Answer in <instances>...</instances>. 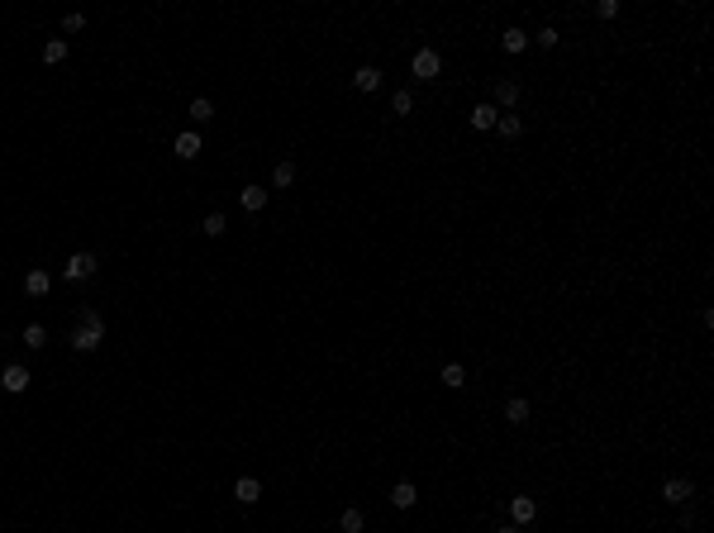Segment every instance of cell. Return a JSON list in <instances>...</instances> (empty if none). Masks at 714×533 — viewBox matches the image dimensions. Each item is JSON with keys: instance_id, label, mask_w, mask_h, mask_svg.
I'll list each match as a JSON object with an SVG mask.
<instances>
[{"instance_id": "cell-1", "label": "cell", "mask_w": 714, "mask_h": 533, "mask_svg": "<svg viewBox=\"0 0 714 533\" xmlns=\"http://www.w3.org/2000/svg\"><path fill=\"white\" fill-rule=\"evenodd\" d=\"M101 343H105V320L96 310H81V329H72V347L77 352H96Z\"/></svg>"}, {"instance_id": "cell-2", "label": "cell", "mask_w": 714, "mask_h": 533, "mask_svg": "<svg viewBox=\"0 0 714 533\" xmlns=\"http://www.w3.org/2000/svg\"><path fill=\"white\" fill-rule=\"evenodd\" d=\"M96 266H101V262H96V253H72V257L62 262V276H67V281H91Z\"/></svg>"}, {"instance_id": "cell-3", "label": "cell", "mask_w": 714, "mask_h": 533, "mask_svg": "<svg viewBox=\"0 0 714 533\" xmlns=\"http://www.w3.org/2000/svg\"><path fill=\"white\" fill-rule=\"evenodd\" d=\"M410 72L419 81H438V72H443V57L433 53V48H419V53L410 57Z\"/></svg>"}, {"instance_id": "cell-4", "label": "cell", "mask_w": 714, "mask_h": 533, "mask_svg": "<svg viewBox=\"0 0 714 533\" xmlns=\"http://www.w3.org/2000/svg\"><path fill=\"white\" fill-rule=\"evenodd\" d=\"M690 495H695V486L681 476H671V481H662V500L667 505H690Z\"/></svg>"}, {"instance_id": "cell-5", "label": "cell", "mask_w": 714, "mask_h": 533, "mask_svg": "<svg viewBox=\"0 0 714 533\" xmlns=\"http://www.w3.org/2000/svg\"><path fill=\"white\" fill-rule=\"evenodd\" d=\"M510 519H514L519 529H524V524H533V519H538V505H533V495H514V500H510Z\"/></svg>"}, {"instance_id": "cell-6", "label": "cell", "mask_w": 714, "mask_h": 533, "mask_svg": "<svg viewBox=\"0 0 714 533\" xmlns=\"http://www.w3.org/2000/svg\"><path fill=\"white\" fill-rule=\"evenodd\" d=\"M29 381H34V376H29L24 367H5V372H0V386H5L10 396H24V391H29Z\"/></svg>"}, {"instance_id": "cell-7", "label": "cell", "mask_w": 714, "mask_h": 533, "mask_svg": "<svg viewBox=\"0 0 714 533\" xmlns=\"http://www.w3.org/2000/svg\"><path fill=\"white\" fill-rule=\"evenodd\" d=\"M234 500H238V505H258V500H262V481H258V476H243L234 486Z\"/></svg>"}, {"instance_id": "cell-8", "label": "cell", "mask_w": 714, "mask_h": 533, "mask_svg": "<svg viewBox=\"0 0 714 533\" xmlns=\"http://www.w3.org/2000/svg\"><path fill=\"white\" fill-rule=\"evenodd\" d=\"M415 500H419L415 481H396V486H391V505L396 509H415Z\"/></svg>"}, {"instance_id": "cell-9", "label": "cell", "mask_w": 714, "mask_h": 533, "mask_svg": "<svg viewBox=\"0 0 714 533\" xmlns=\"http://www.w3.org/2000/svg\"><path fill=\"white\" fill-rule=\"evenodd\" d=\"M352 86L367 91V96H371V91H381V67H371V62H367V67H357V72H352Z\"/></svg>"}, {"instance_id": "cell-10", "label": "cell", "mask_w": 714, "mask_h": 533, "mask_svg": "<svg viewBox=\"0 0 714 533\" xmlns=\"http://www.w3.org/2000/svg\"><path fill=\"white\" fill-rule=\"evenodd\" d=\"M172 148H177V158H186V162H191V158H200V133H195V129L177 133V143H172Z\"/></svg>"}, {"instance_id": "cell-11", "label": "cell", "mask_w": 714, "mask_h": 533, "mask_svg": "<svg viewBox=\"0 0 714 533\" xmlns=\"http://www.w3.org/2000/svg\"><path fill=\"white\" fill-rule=\"evenodd\" d=\"M48 291H53V276H48V271H29V276H24V295L43 300Z\"/></svg>"}, {"instance_id": "cell-12", "label": "cell", "mask_w": 714, "mask_h": 533, "mask_svg": "<svg viewBox=\"0 0 714 533\" xmlns=\"http://www.w3.org/2000/svg\"><path fill=\"white\" fill-rule=\"evenodd\" d=\"M467 119H472V129H496V119H500V110H496V105H491V100H486V105H476L472 114H467Z\"/></svg>"}, {"instance_id": "cell-13", "label": "cell", "mask_w": 714, "mask_h": 533, "mask_svg": "<svg viewBox=\"0 0 714 533\" xmlns=\"http://www.w3.org/2000/svg\"><path fill=\"white\" fill-rule=\"evenodd\" d=\"M529 414H533V405L524 396H514L510 405H505V419H510V424H529Z\"/></svg>"}, {"instance_id": "cell-14", "label": "cell", "mask_w": 714, "mask_h": 533, "mask_svg": "<svg viewBox=\"0 0 714 533\" xmlns=\"http://www.w3.org/2000/svg\"><path fill=\"white\" fill-rule=\"evenodd\" d=\"M200 234H205V239H224V234H229V219H224L219 210H210L205 224H200Z\"/></svg>"}, {"instance_id": "cell-15", "label": "cell", "mask_w": 714, "mask_h": 533, "mask_svg": "<svg viewBox=\"0 0 714 533\" xmlns=\"http://www.w3.org/2000/svg\"><path fill=\"white\" fill-rule=\"evenodd\" d=\"M238 200H243V210H248V214H258L267 205V186H243V195H238Z\"/></svg>"}, {"instance_id": "cell-16", "label": "cell", "mask_w": 714, "mask_h": 533, "mask_svg": "<svg viewBox=\"0 0 714 533\" xmlns=\"http://www.w3.org/2000/svg\"><path fill=\"white\" fill-rule=\"evenodd\" d=\"M500 43H505V53H524V48H529V33H524V29H505Z\"/></svg>"}, {"instance_id": "cell-17", "label": "cell", "mask_w": 714, "mask_h": 533, "mask_svg": "<svg viewBox=\"0 0 714 533\" xmlns=\"http://www.w3.org/2000/svg\"><path fill=\"white\" fill-rule=\"evenodd\" d=\"M438 381H443V386H448V391H462V386H467V372H462V367H457V362H448V367H443V372H438Z\"/></svg>"}, {"instance_id": "cell-18", "label": "cell", "mask_w": 714, "mask_h": 533, "mask_svg": "<svg viewBox=\"0 0 714 533\" xmlns=\"http://www.w3.org/2000/svg\"><path fill=\"white\" fill-rule=\"evenodd\" d=\"M519 100V81H496V100L491 105H514Z\"/></svg>"}, {"instance_id": "cell-19", "label": "cell", "mask_w": 714, "mask_h": 533, "mask_svg": "<svg viewBox=\"0 0 714 533\" xmlns=\"http://www.w3.org/2000/svg\"><path fill=\"white\" fill-rule=\"evenodd\" d=\"M339 529H343V533H362V529H367V514H362V509H343Z\"/></svg>"}, {"instance_id": "cell-20", "label": "cell", "mask_w": 714, "mask_h": 533, "mask_svg": "<svg viewBox=\"0 0 714 533\" xmlns=\"http://www.w3.org/2000/svg\"><path fill=\"white\" fill-rule=\"evenodd\" d=\"M62 57H67V38H48V43H43V62H48V67H57Z\"/></svg>"}, {"instance_id": "cell-21", "label": "cell", "mask_w": 714, "mask_h": 533, "mask_svg": "<svg viewBox=\"0 0 714 533\" xmlns=\"http://www.w3.org/2000/svg\"><path fill=\"white\" fill-rule=\"evenodd\" d=\"M210 119H214V105L205 100V96H200V100H191V124H210Z\"/></svg>"}, {"instance_id": "cell-22", "label": "cell", "mask_w": 714, "mask_h": 533, "mask_svg": "<svg viewBox=\"0 0 714 533\" xmlns=\"http://www.w3.org/2000/svg\"><path fill=\"white\" fill-rule=\"evenodd\" d=\"M496 129H500L505 138H519V133H524V119H519V114H500V119H496Z\"/></svg>"}, {"instance_id": "cell-23", "label": "cell", "mask_w": 714, "mask_h": 533, "mask_svg": "<svg viewBox=\"0 0 714 533\" xmlns=\"http://www.w3.org/2000/svg\"><path fill=\"white\" fill-rule=\"evenodd\" d=\"M43 343H48V329H43V324H24V347H34V352H38Z\"/></svg>"}, {"instance_id": "cell-24", "label": "cell", "mask_w": 714, "mask_h": 533, "mask_svg": "<svg viewBox=\"0 0 714 533\" xmlns=\"http://www.w3.org/2000/svg\"><path fill=\"white\" fill-rule=\"evenodd\" d=\"M291 181H295V162H281V167L272 172V186H276V190H286Z\"/></svg>"}, {"instance_id": "cell-25", "label": "cell", "mask_w": 714, "mask_h": 533, "mask_svg": "<svg viewBox=\"0 0 714 533\" xmlns=\"http://www.w3.org/2000/svg\"><path fill=\"white\" fill-rule=\"evenodd\" d=\"M410 110H415V96L410 91H396L391 96V114H410Z\"/></svg>"}, {"instance_id": "cell-26", "label": "cell", "mask_w": 714, "mask_h": 533, "mask_svg": "<svg viewBox=\"0 0 714 533\" xmlns=\"http://www.w3.org/2000/svg\"><path fill=\"white\" fill-rule=\"evenodd\" d=\"M533 43H538V48H557V43H562V33H557V29H538V38H533Z\"/></svg>"}, {"instance_id": "cell-27", "label": "cell", "mask_w": 714, "mask_h": 533, "mask_svg": "<svg viewBox=\"0 0 714 533\" xmlns=\"http://www.w3.org/2000/svg\"><path fill=\"white\" fill-rule=\"evenodd\" d=\"M81 29H86V15H67L62 20V33H81Z\"/></svg>"}, {"instance_id": "cell-28", "label": "cell", "mask_w": 714, "mask_h": 533, "mask_svg": "<svg viewBox=\"0 0 714 533\" xmlns=\"http://www.w3.org/2000/svg\"><path fill=\"white\" fill-rule=\"evenodd\" d=\"M595 15H600V20H614V15H619V0H600Z\"/></svg>"}, {"instance_id": "cell-29", "label": "cell", "mask_w": 714, "mask_h": 533, "mask_svg": "<svg viewBox=\"0 0 714 533\" xmlns=\"http://www.w3.org/2000/svg\"><path fill=\"white\" fill-rule=\"evenodd\" d=\"M496 533H524V529H519V524H500Z\"/></svg>"}]
</instances>
